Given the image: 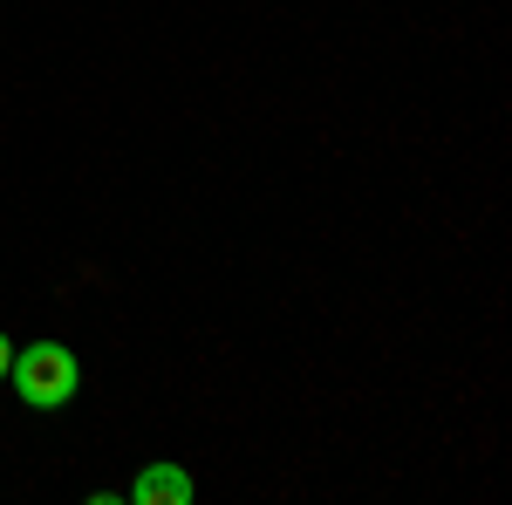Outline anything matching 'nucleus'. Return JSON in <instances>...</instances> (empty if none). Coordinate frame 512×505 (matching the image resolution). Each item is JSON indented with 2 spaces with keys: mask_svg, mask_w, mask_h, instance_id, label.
<instances>
[{
  "mask_svg": "<svg viewBox=\"0 0 512 505\" xmlns=\"http://www.w3.org/2000/svg\"><path fill=\"white\" fill-rule=\"evenodd\" d=\"M7 383H14V396L28 410H62V403H76V389H82V362L62 342H35V349H14Z\"/></svg>",
  "mask_w": 512,
  "mask_h": 505,
  "instance_id": "1",
  "label": "nucleus"
},
{
  "mask_svg": "<svg viewBox=\"0 0 512 505\" xmlns=\"http://www.w3.org/2000/svg\"><path fill=\"white\" fill-rule=\"evenodd\" d=\"M130 499L137 505H192L198 485H192V471L178 465V458H158V465H144L137 478H130Z\"/></svg>",
  "mask_w": 512,
  "mask_h": 505,
  "instance_id": "2",
  "label": "nucleus"
},
{
  "mask_svg": "<svg viewBox=\"0 0 512 505\" xmlns=\"http://www.w3.org/2000/svg\"><path fill=\"white\" fill-rule=\"evenodd\" d=\"M7 362H14V342L0 335V383H7Z\"/></svg>",
  "mask_w": 512,
  "mask_h": 505,
  "instance_id": "3",
  "label": "nucleus"
}]
</instances>
